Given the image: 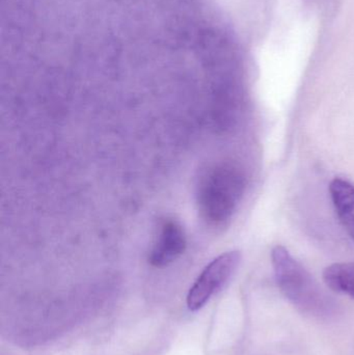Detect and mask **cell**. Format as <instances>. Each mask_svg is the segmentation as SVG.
Masks as SVG:
<instances>
[{
    "instance_id": "4",
    "label": "cell",
    "mask_w": 354,
    "mask_h": 355,
    "mask_svg": "<svg viewBox=\"0 0 354 355\" xmlns=\"http://www.w3.org/2000/svg\"><path fill=\"white\" fill-rule=\"evenodd\" d=\"M186 245V235L180 223L174 219H166L160 225L149 262L155 267L168 266L185 252Z\"/></svg>"
},
{
    "instance_id": "1",
    "label": "cell",
    "mask_w": 354,
    "mask_h": 355,
    "mask_svg": "<svg viewBox=\"0 0 354 355\" xmlns=\"http://www.w3.org/2000/svg\"><path fill=\"white\" fill-rule=\"evenodd\" d=\"M245 190V177L230 164L211 168L202 178L197 202L202 216L212 225L226 223L236 210Z\"/></svg>"
},
{
    "instance_id": "5",
    "label": "cell",
    "mask_w": 354,
    "mask_h": 355,
    "mask_svg": "<svg viewBox=\"0 0 354 355\" xmlns=\"http://www.w3.org/2000/svg\"><path fill=\"white\" fill-rule=\"evenodd\" d=\"M333 205L346 233L354 241V185L336 178L330 185Z\"/></svg>"
},
{
    "instance_id": "3",
    "label": "cell",
    "mask_w": 354,
    "mask_h": 355,
    "mask_svg": "<svg viewBox=\"0 0 354 355\" xmlns=\"http://www.w3.org/2000/svg\"><path fill=\"white\" fill-rule=\"evenodd\" d=\"M240 260V252L232 250L224 252L211 261L189 290L187 295L189 310H200L212 296L220 292L234 275Z\"/></svg>"
},
{
    "instance_id": "6",
    "label": "cell",
    "mask_w": 354,
    "mask_h": 355,
    "mask_svg": "<svg viewBox=\"0 0 354 355\" xmlns=\"http://www.w3.org/2000/svg\"><path fill=\"white\" fill-rule=\"evenodd\" d=\"M324 279L333 291L354 298V262L330 265L324 270Z\"/></svg>"
},
{
    "instance_id": "2",
    "label": "cell",
    "mask_w": 354,
    "mask_h": 355,
    "mask_svg": "<svg viewBox=\"0 0 354 355\" xmlns=\"http://www.w3.org/2000/svg\"><path fill=\"white\" fill-rule=\"evenodd\" d=\"M272 262L276 283L295 306L309 312L324 309V298L310 273L291 256L286 248L274 246Z\"/></svg>"
}]
</instances>
